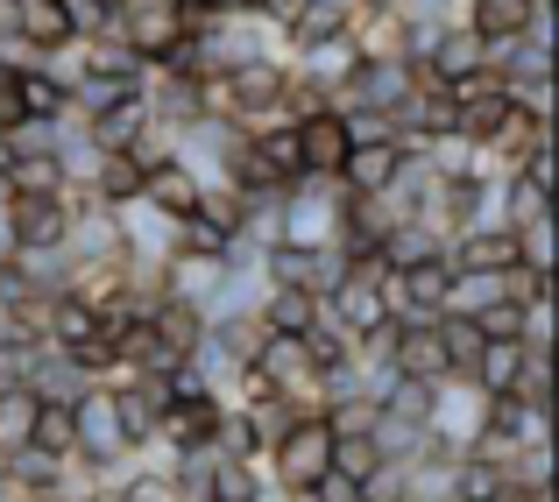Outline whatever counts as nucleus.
I'll list each match as a JSON object with an SVG mask.
<instances>
[{"mask_svg": "<svg viewBox=\"0 0 559 502\" xmlns=\"http://www.w3.org/2000/svg\"><path fill=\"white\" fill-rule=\"evenodd\" d=\"M481 425H489V396H481L475 382L467 375L432 382V404H425V439H432V453H447V461L475 453Z\"/></svg>", "mask_w": 559, "mask_h": 502, "instance_id": "nucleus-4", "label": "nucleus"}, {"mask_svg": "<svg viewBox=\"0 0 559 502\" xmlns=\"http://www.w3.org/2000/svg\"><path fill=\"white\" fill-rule=\"evenodd\" d=\"M355 64H361V50H355V36H347V28H341V36H319V43H305V50H290V71H298V79H312L326 99L341 93V79H347Z\"/></svg>", "mask_w": 559, "mask_h": 502, "instance_id": "nucleus-9", "label": "nucleus"}, {"mask_svg": "<svg viewBox=\"0 0 559 502\" xmlns=\"http://www.w3.org/2000/svg\"><path fill=\"white\" fill-rule=\"evenodd\" d=\"M85 135H93V150H128V142L150 128V99L142 93H128V99H114L107 113H93V121H79Z\"/></svg>", "mask_w": 559, "mask_h": 502, "instance_id": "nucleus-11", "label": "nucleus"}, {"mask_svg": "<svg viewBox=\"0 0 559 502\" xmlns=\"http://www.w3.org/2000/svg\"><path fill=\"white\" fill-rule=\"evenodd\" d=\"M28 425H36V396L28 390H0V461L28 446Z\"/></svg>", "mask_w": 559, "mask_h": 502, "instance_id": "nucleus-20", "label": "nucleus"}, {"mask_svg": "<svg viewBox=\"0 0 559 502\" xmlns=\"http://www.w3.org/2000/svg\"><path fill=\"white\" fill-rule=\"evenodd\" d=\"M22 107L28 113H64V93L50 85V71H43V64H22Z\"/></svg>", "mask_w": 559, "mask_h": 502, "instance_id": "nucleus-23", "label": "nucleus"}, {"mask_svg": "<svg viewBox=\"0 0 559 502\" xmlns=\"http://www.w3.org/2000/svg\"><path fill=\"white\" fill-rule=\"evenodd\" d=\"M36 64L50 71V85H57V93H71V85L85 79V43H64V50H43Z\"/></svg>", "mask_w": 559, "mask_h": 502, "instance_id": "nucleus-22", "label": "nucleus"}, {"mask_svg": "<svg viewBox=\"0 0 559 502\" xmlns=\"http://www.w3.org/2000/svg\"><path fill=\"white\" fill-rule=\"evenodd\" d=\"M71 461L93 467V475H121L128 461H135V446H128L121 418H114V396L99 390V382H85L79 396H71Z\"/></svg>", "mask_w": 559, "mask_h": 502, "instance_id": "nucleus-3", "label": "nucleus"}, {"mask_svg": "<svg viewBox=\"0 0 559 502\" xmlns=\"http://www.w3.org/2000/svg\"><path fill=\"white\" fill-rule=\"evenodd\" d=\"M341 177H290L276 199V241L284 248H341Z\"/></svg>", "mask_w": 559, "mask_h": 502, "instance_id": "nucleus-2", "label": "nucleus"}, {"mask_svg": "<svg viewBox=\"0 0 559 502\" xmlns=\"http://www.w3.org/2000/svg\"><path fill=\"white\" fill-rule=\"evenodd\" d=\"M8 227L22 248H64L71 234V191H57V199H8Z\"/></svg>", "mask_w": 559, "mask_h": 502, "instance_id": "nucleus-8", "label": "nucleus"}, {"mask_svg": "<svg viewBox=\"0 0 559 502\" xmlns=\"http://www.w3.org/2000/svg\"><path fill=\"white\" fill-rule=\"evenodd\" d=\"M0 502H22V495H14V481H8V475H0Z\"/></svg>", "mask_w": 559, "mask_h": 502, "instance_id": "nucleus-25", "label": "nucleus"}, {"mask_svg": "<svg viewBox=\"0 0 559 502\" xmlns=\"http://www.w3.org/2000/svg\"><path fill=\"white\" fill-rule=\"evenodd\" d=\"M298 170L305 177H341L347 164V150H355V135H347V121H341V107H319V113H298Z\"/></svg>", "mask_w": 559, "mask_h": 502, "instance_id": "nucleus-7", "label": "nucleus"}, {"mask_svg": "<svg viewBox=\"0 0 559 502\" xmlns=\"http://www.w3.org/2000/svg\"><path fill=\"white\" fill-rule=\"evenodd\" d=\"M185 28H191V14L178 0H114V43H128L142 64H156Z\"/></svg>", "mask_w": 559, "mask_h": 502, "instance_id": "nucleus-5", "label": "nucleus"}, {"mask_svg": "<svg viewBox=\"0 0 559 502\" xmlns=\"http://www.w3.org/2000/svg\"><path fill=\"white\" fill-rule=\"evenodd\" d=\"M326 467H333V425H326V410H290V425L262 446V481H270L276 495L319 489Z\"/></svg>", "mask_w": 559, "mask_h": 502, "instance_id": "nucleus-1", "label": "nucleus"}, {"mask_svg": "<svg viewBox=\"0 0 559 502\" xmlns=\"http://www.w3.org/2000/svg\"><path fill=\"white\" fill-rule=\"evenodd\" d=\"M85 199H99L114 213V205H128V199H142V164L128 150H107L99 156V170H93V184H85Z\"/></svg>", "mask_w": 559, "mask_h": 502, "instance_id": "nucleus-15", "label": "nucleus"}, {"mask_svg": "<svg viewBox=\"0 0 559 502\" xmlns=\"http://www.w3.org/2000/svg\"><path fill=\"white\" fill-rule=\"evenodd\" d=\"M142 199L156 205V213H170V219H185L191 205H199V177H191L178 156L170 164H156V170H142Z\"/></svg>", "mask_w": 559, "mask_h": 502, "instance_id": "nucleus-12", "label": "nucleus"}, {"mask_svg": "<svg viewBox=\"0 0 559 502\" xmlns=\"http://www.w3.org/2000/svg\"><path fill=\"white\" fill-rule=\"evenodd\" d=\"M503 396H518V404H538V410H552V404H559L552 354H532V347H524V361H518V375H510V390H503Z\"/></svg>", "mask_w": 559, "mask_h": 502, "instance_id": "nucleus-18", "label": "nucleus"}, {"mask_svg": "<svg viewBox=\"0 0 559 502\" xmlns=\"http://www.w3.org/2000/svg\"><path fill=\"white\" fill-rule=\"evenodd\" d=\"M57 8H64V22H71V36H79V43L114 36V0H57Z\"/></svg>", "mask_w": 559, "mask_h": 502, "instance_id": "nucleus-21", "label": "nucleus"}, {"mask_svg": "<svg viewBox=\"0 0 559 502\" xmlns=\"http://www.w3.org/2000/svg\"><path fill=\"white\" fill-rule=\"evenodd\" d=\"M390 170H396V142L390 135H369V142H355V150H347L341 191H382V184H390Z\"/></svg>", "mask_w": 559, "mask_h": 502, "instance_id": "nucleus-13", "label": "nucleus"}, {"mask_svg": "<svg viewBox=\"0 0 559 502\" xmlns=\"http://www.w3.org/2000/svg\"><path fill=\"white\" fill-rule=\"evenodd\" d=\"M447 284H453V262H447V255L404 262V270L382 276V290H390V312H396V319H439V312H447Z\"/></svg>", "mask_w": 559, "mask_h": 502, "instance_id": "nucleus-6", "label": "nucleus"}, {"mask_svg": "<svg viewBox=\"0 0 559 502\" xmlns=\"http://www.w3.org/2000/svg\"><path fill=\"white\" fill-rule=\"evenodd\" d=\"M347 36H355L361 57H404V14L396 8H355Z\"/></svg>", "mask_w": 559, "mask_h": 502, "instance_id": "nucleus-14", "label": "nucleus"}, {"mask_svg": "<svg viewBox=\"0 0 559 502\" xmlns=\"http://www.w3.org/2000/svg\"><path fill=\"white\" fill-rule=\"evenodd\" d=\"M382 446L369 432H347V439H333V475H347V481H369V475H382Z\"/></svg>", "mask_w": 559, "mask_h": 502, "instance_id": "nucleus-19", "label": "nucleus"}, {"mask_svg": "<svg viewBox=\"0 0 559 502\" xmlns=\"http://www.w3.org/2000/svg\"><path fill=\"white\" fill-rule=\"evenodd\" d=\"M305 495H312V502H369V495H361V481L333 475V467H326V481H319V489H305Z\"/></svg>", "mask_w": 559, "mask_h": 502, "instance_id": "nucleus-24", "label": "nucleus"}, {"mask_svg": "<svg viewBox=\"0 0 559 502\" xmlns=\"http://www.w3.org/2000/svg\"><path fill=\"white\" fill-rule=\"evenodd\" d=\"M518 361H524L518 339H481V347H475V368H467V382H475L481 396H503L510 375H518Z\"/></svg>", "mask_w": 559, "mask_h": 502, "instance_id": "nucleus-17", "label": "nucleus"}, {"mask_svg": "<svg viewBox=\"0 0 559 502\" xmlns=\"http://www.w3.org/2000/svg\"><path fill=\"white\" fill-rule=\"evenodd\" d=\"M255 319H262V333H305L319 319V298H312V290L270 284V290H262V304H255Z\"/></svg>", "mask_w": 559, "mask_h": 502, "instance_id": "nucleus-16", "label": "nucleus"}, {"mask_svg": "<svg viewBox=\"0 0 559 502\" xmlns=\"http://www.w3.org/2000/svg\"><path fill=\"white\" fill-rule=\"evenodd\" d=\"M0 184H8V199H57L64 184V164H57V150H22L0 164Z\"/></svg>", "mask_w": 559, "mask_h": 502, "instance_id": "nucleus-10", "label": "nucleus"}]
</instances>
